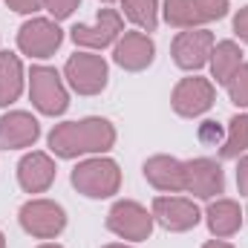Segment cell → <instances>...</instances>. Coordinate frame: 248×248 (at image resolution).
Here are the masks:
<instances>
[{
	"mask_svg": "<svg viewBox=\"0 0 248 248\" xmlns=\"http://www.w3.org/2000/svg\"><path fill=\"white\" fill-rule=\"evenodd\" d=\"M116 127L101 116H87L78 122L55 124L46 136L52 156L58 159H81V156H104L116 147Z\"/></svg>",
	"mask_w": 248,
	"mask_h": 248,
	"instance_id": "1",
	"label": "cell"
},
{
	"mask_svg": "<svg viewBox=\"0 0 248 248\" xmlns=\"http://www.w3.org/2000/svg\"><path fill=\"white\" fill-rule=\"evenodd\" d=\"M69 182L87 199H110L122 190V168L116 159L87 156L72 168Z\"/></svg>",
	"mask_w": 248,
	"mask_h": 248,
	"instance_id": "2",
	"label": "cell"
},
{
	"mask_svg": "<svg viewBox=\"0 0 248 248\" xmlns=\"http://www.w3.org/2000/svg\"><path fill=\"white\" fill-rule=\"evenodd\" d=\"M29 101L38 113L55 119V116H63L66 107H69V93H66V84H63L61 72L55 66H32L29 69Z\"/></svg>",
	"mask_w": 248,
	"mask_h": 248,
	"instance_id": "3",
	"label": "cell"
},
{
	"mask_svg": "<svg viewBox=\"0 0 248 248\" xmlns=\"http://www.w3.org/2000/svg\"><path fill=\"white\" fill-rule=\"evenodd\" d=\"M124 35V15L119 9H98L95 23H75L69 29V38L75 46L87 52H101L107 46H116V41Z\"/></svg>",
	"mask_w": 248,
	"mask_h": 248,
	"instance_id": "4",
	"label": "cell"
},
{
	"mask_svg": "<svg viewBox=\"0 0 248 248\" xmlns=\"http://www.w3.org/2000/svg\"><path fill=\"white\" fill-rule=\"evenodd\" d=\"M63 78L69 84L72 93L78 95H98L107 90V81H110V66L101 55L95 52H75L69 55V61L63 63Z\"/></svg>",
	"mask_w": 248,
	"mask_h": 248,
	"instance_id": "5",
	"label": "cell"
},
{
	"mask_svg": "<svg viewBox=\"0 0 248 248\" xmlns=\"http://www.w3.org/2000/svg\"><path fill=\"white\" fill-rule=\"evenodd\" d=\"M153 225H156L153 214L141 202H136V199H119L107 211V231L116 234L119 240H127V243L150 240Z\"/></svg>",
	"mask_w": 248,
	"mask_h": 248,
	"instance_id": "6",
	"label": "cell"
},
{
	"mask_svg": "<svg viewBox=\"0 0 248 248\" xmlns=\"http://www.w3.org/2000/svg\"><path fill=\"white\" fill-rule=\"evenodd\" d=\"M17 222L35 240H55V237H61L63 228H66V211L58 202L38 196V199H29V202L20 205Z\"/></svg>",
	"mask_w": 248,
	"mask_h": 248,
	"instance_id": "7",
	"label": "cell"
},
{
	"mask_svg": "<svg viewBox=\"0 0 248 248\" xmlns=\"http://www.w3.org/2000/svg\"><path fill=\"white\" fill-rule=\"evenodd\" d=\"M63 44V32L52 17H29L17 29V49L29 58H52Z\"/></svg>",
	"mask_w": 248,
	"mask_h": 248,
	"instance_id": "8",
	"label": "cell"
},
{
	"mask_svg": "<svg viewBox=\"0 0 248 248\" xmlns=\"http://www.w3.org/2000/svg\"><path fill=\"white\" fill-rule=\"evenodd\" d=\"M217 101V87L211 78H202V75H190L182 78L173 93H170V107L176 116L182 119H199L205 116Z\"/></svg>",
	"mask_w": 248,
	"mask_h": 248,
	"instance_id": "9",
	"label": "cell"
},
{
	"mask_svg": "<svg viewBox=\"0 0 248 248\" xmlns=\"http://www.w3.org/2000/svg\"><path fill=\"white\" fill-rule=\"evenodd\" d=\"M217 38L211 29L205 26H196V29H182L173 44H170V55H173V63L185 72H196L202 69L205 63L211 61V49H214Z\"/></svg>",
	"mask_w": 248,
	"mask_h": 248,
	"instance_id": "10",
	"label": "cell"
},
{
	"mask_svg": "<svg viewBox=\"0 0 248 248\" xmlns=\"http://www.w3.org/2000/svg\"><path fill=\"white\" fill-rule=\"evenodd\" d=\"M150 214H153L156 225H162V228L170 231V234H185L190 228H196L199 219H202V214H199V208H196L193 199H187V196H173V193L156 196L153 205H150Z\"/></svg>",
	"mask_w": 248,
	"mask_h": 248,
	"instance_id": "11",
	"label": "cell"
},
{
	"mask_svg": "<svg viewBox=\"0 0 248 248\" xmlns=\"http://www.w3.org/2000/svg\"><path fill=\"white\" fill-rule=\"evenodd\" d=\"M185 193L193 199L211 202L219 193H225V170L217 159L199 156V159H187L185 162Z\"/></svg>",
	"mask_w": 248,
	"mask_h": 248,
	"instance_id": "12",
	"label": "cell"
},
{
	"mask_svg": "<svg viewBox=\"0 0 248 248\" xmlns=\"http://www.w3.org/2000/svg\"><path fill=\"white\" fill-rule=\"evenodd\" d=\"M156 58V44L147 32H124L113 46V61L122 66L124 72H141L147 69Z\"/></svg>",
	"mask_w": 248,
	"mask_h": 248,
	"instance_id": "13",
	"label": "cell"
},
{
	"mask_svg": "<svg viewBox=\"0 0 248 248\" xmlns=\"http://www.w3.org/2000/svg\"><path fill=\"white\" fill-rule=\"evenodd\" d=\"M55 159L44 150H32L17 162V185L23 193H46L55 182Z\"/></svg>",
	"mask_w": 248,
	"mask_h": 248,
	"instance_id": "14",
	"label": "cell"
},
{
	"mask_svg": "<svg viewBox=\"0 0 248 248\" xmlns=\"http://www.w3.org/2000/svg\"><path fill=\"white\" fill-rule=\"evenodd\" d=\"M41 139V124L26 110H12L0 116V150H23Z\"/></svg>",
	"mask_w": 248,
	"mask_h": 248,
	"instance_id": "15",
	"label": "cell"
},
{
	"mask_svg": "<svg viewBox=\"0 0 248 248\" xmlns=\"http://www.w3.org/2000/svg\"><path fill=\"white\" fill-rule=\"evenodd\" d=\"M144 179L162 193H185V162L168 153L150 156L144 165Z\"/></svg>",
	"mask_w": 248,
	"mask_h": 248,
	"instance_id": "16",
	"label": "cell"
},
{
	"mask_svg": "<svg viewBox=\"0 0 248 248\" xmlns=\"http://www.w3.org/2000/svg\"><path fill=\"white\" fill-rule=\"evenodd\" d=\"M243 208L234 202V199H225V196H217L208 202L205 208V222H208V231L211 237L217 240H228L234 237L240 228H243Z\"/></svg>",
	"mask_w": 248,
	"mask_h": 248,
	"instance_id": "17",
	"label": "cell"
},
{
	"mask_svg": "<svg viewBox=\"0 0 248 248\" xmlns=\"http://www.w3.org/2000/svg\"><path fill=\"white\" fill-rule=\"evenodd\" d=\"M243 49H240V44L237 41H219V44H214V49H211V78L217 81V84H228L231 78H234V72L243 66Z\"/></svg>",
	"mask_w": 248,
	"mask_h": 248,
	"instance_id": "18",
	"label": "cell"
},
{
	"mask_svg": "<svg viewBox=\"0 0 248 248\" xmlns=\"http://www.w3.org/2000/svg\"><path fill=\"white\" fill-rule=\"evenodd\" d=\"M23 84H26V75H23V63L15 52H0V107H9L20 98L23 93Z\"/></svg>",
	"mask_w": 248,
	"mask_h": 248,
	"instance_id": "19",
	"label": "cell"
},
{
	"mask_svg": "<svg viewBox=\"0 0 248 248\" xmlns=\"http://www.w3.org/2000/svg\"><path fill=\"white\" fill-rule=\"evenodd\" d=\"M159 0H122V15L139 32H156L159 26Z\"/></svg>",
	"mask_w": 248,
	"mask_h": 248,
	"instance_id": "20",
	"label": "cell"
},
{
	"mask_svg": "<svg viewBox=\"0 0 248 248\" xmlns=\"http://www.w3.org/2000/svg\"><path fill=\"white\" fill-rule=\"evenodd\" d=\"M243 153H248V113H237L219 144V159H240Z\"/></svg>",
	"mask_w": 248,
	"mask_h": 248,
	"instance_id": "21",
	"label": "cell"
},
{
	"mask_svg": "<svg viewBox=\"0 0 248 248\" xmlns=\"http://www.w3.org/2000/svg\"><path fill=\"white\" fill-rule=\"evenodd\" d=\"M162 15H165L168 26H173V29H196L205 23L196 9V0H165Z\"/></svg>",
	"mask_w": 248,
	"mask_h": 248,
	"instance_id": "22",
	"label": "cell"
},
{
	"mask_svg": "<svg viewBox=\"0 0 248 248\" xmlns=\"http://www.w3.org/2000/svg\"><path fill=\"white\" fill-rule=\"evenodd\" d=\"M225 90H228L231 104H237V107L248 110V63H243V66L234 72V78L225 84Z\"/></svg>",
	"mask_w": 248,
	"mask_h": 248,
	"instance_id": "23",
	"label": "cell"
},
{
	"mask_svg": "<svg viewBox=\"0 0 248 248\" xmlns=\"http://www.w3.org/2000/svg\"><path fill=\"white\" fill-rule=\"evenodd\" d=\"M196 9H199L202 20L211 23V20H222V17L228 15L231 0H196Z\"/></svg>",
	"mask_w": 248,
	"mask_h": 248,
	"instance_id": "24",
	"label": "cell"
},
{
	"mask_svg": "<svg viewBox=\"0 0 248 248\" xmlns=\"http://www.w3.org/2000/svg\"><path fill=\"white\" fill-rule=\"evenodd\" d=\"M78 6H81V0H44V9L49 12L52 20H66V17H72Z\"/></svg>",
	"mask_w": 248,
	"mask_h": 248,
	"instance_id": "25",
	"label": "cell"
},
{
	"mask_svg": "<svg viewBox=\"0 0 248 248\" xmlns=\"http://www.w3.org/2000/svg\"><path fill=\"white\" fill-rule=\"evenodd\" d=\"M199 141L202 144H219L222 141V127L217 122H202L199 124Z\"/></svg>",
	"mask_w": 248,
	"mask_h": 248,
	"instance_id": "26",
	"label": "cell"
},
{
	"mask_svg": "<svg viewBox=\"0 0 248 248\" xmlns=\"http://www.w3.org/2000/svg\"><path fill=\"white\" fill-rule=\"evenodd\" d=\"M3 3L17 15H35L44 9V0H3Z\"/></svg>",
	"mask_w": 248,
	"mask_h": 248,
	"instance_id": "27",
	"label": "cell"
},
{
	"mask_svg": "<svg viewBox=\"0 0 248 248\" xmlns=\"http://www.w3.org/2000/svg\"><path fill=\"white\" fill-rule=\"evenodd\" d=\"M234 35H237L243 44H248V6H243V9L234 15Z\"/></svg>",
	"mask_w": 248,
	"mask_h": 248,
	"instance_id": "28",
	"label": "cell"
},
{
	"mask_svg": "<svg viewBox=\"0 0 248 248\" xmlns=\"http://www.w3.org/2000/svg\"><path fill=\"white\" fill-rule=\"evenodd\" d=\"M237 187L243 196H248V153L237 159Z\"/></svg>",
	"mask_w": 248,
	"mask_h": 248,
	"instance_id": "29",
	"label": "cell"
},
{
	"mask_svg": "<svg viewBox=\"0 0 248 248\" xmlns=\"http://www.w3.org/2000/svg\"><path fill=\"white\" fill-rule=\"evenodd\" d=\"M202 248H234V246H231V243H225V240H208Z\"/></svg>",
	"mask_w": 248,
	"mask_h": 248,
	"instance_id": "30",
	"label": "cell"
},
{
	"mask_svg": "<svg viewBox=\"0 0 248 248\" xmlns=\"http://www.w3.org/2000/svg\"><path fill=\"white\" fill-rule=\"evenodd\" d=\"M101 248H133V246H124V243H110V246H101Z\"/></svg>",
	"mask_w": 248,
	"mask_h": 248,
	"instance_id": "31",
	"label": "cell"
},
{
	"mask_svg": "<svg viewBox=\"0 0 248 248\" xmlns=\"http://www.w3.org/2000/svg\"><path fill=\"white\" fill-rule=\"evenodd\" d=\"M38 248H63V246H58V243H44V246H38Z\"/></svg>",
	"mask_w": 248,
	"mask_h": 248,
	"instance_id": "32",
	"label": "cell"
},
{
	"mask_svg": "<svg viewBox=\"0 0 248 248\" xmlns=\"http://www.w3.org/2000/svg\"><path fill=\"white\" fill-rule=\"evenodd\" d=\"M0 248H6V237H3V231H0Z\"/></svg>",
	"mask_w": 248,
	"mask_h": 248,
	"instance_id": "33",
	"label": "cell"
},
{
	"mask_svg": "<svg viewBox=\"0 0 248 248\" xmlns=\"http://www.w3.org/2000/svg\"><path fill=\"white\" fill-rule=\"evenodd\" d=\"M101 3H116V0H101Z\"/></svg>",
	"mask_w": 248,
	"mask_h": 248,
	"instance_id": "34",
	"label": "cell"
},
{
	"mask_svg": "<svg viewBox=\"0 0 248 248\" xmlns=\"http://www.w3.org/2000/svg\"><path fill=\"white\" fill-rule=\"evenodd\" d=\"M246 217H248V208H246Z\"/></svg>",
	"mask_w": 248,
	"mask_h": 248,
	"instance_id": "35",
	"label": "cell"
}]
</instances>
